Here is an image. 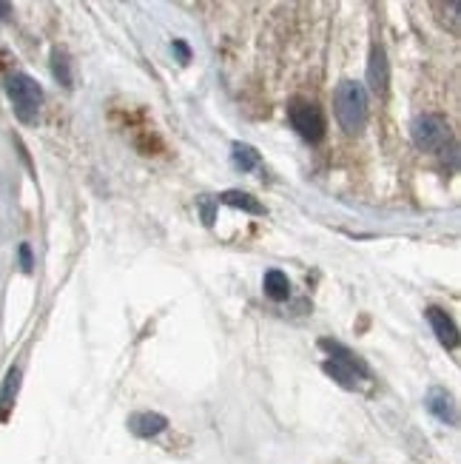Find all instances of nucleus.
<instances>
[{
  "instance_id": "f257e3e1",
  "label": "nucleus",
  "mask_w": 461,
  "mask_h": 464,
  "mask_svg": "<svg viewBox=\"0 0 461 464\" xmlns=\"http://www.w3.org/2000/svg\"><path fill=\"white\" fill-rule=\"evenodd\" d=\"M336 120L348 134H359L367 123V92L357 80H342L333 95Z\"/></svg>"
},
{
  "instance_id": "f03ea898",
  "label": "nucleus",
  "mask_w": 461,
  "mask_h": 464,
  "mask_svg": "<svg viewBox=\"0 0 461 464\" xmlns=\"http://www.w3.org/2000/svg\"><path fill=\"white\" fill-rule=\"evenodd\" d=\"M319 348L330 353V359L322 362V370L333 382H339L345 390H357L362 379H370V370L365 362H359V356H353L348 348H342L339 342H330V339H322Z\"/></svg>"
},
{
  "instance_id": "7ed1b4c3",
  "label": "nucleus",
  "mask_w": 461,
  "mask_h": 464,
  "mask_svg": "<svg viewBox=\"0 0 461 464\" xmlns=\"http://www.w3.org/2000/svg\"><path fill=\"white\" fill-rule=\"evenodd\" d=\"M6 95L12 100V109L21 123H34L38 120V112L43 105V88L38 86V80H32L23 71H14V75L6 77Z\"/></svg>"
},
{
  "instance_id": "20e7f679",
  "label": "nucleus",
  "mask_w": 461,
  "mask_h": 464,
  "mask_svg": "<svg viewBox=\"0 0 461 464\" xmlns=\"http://www.w3.org/2000/svg\"><path fill=\"white\" fill-rule=\"evenodd\" d=\"M411 137L416 142V149L428 151V154H441L450 146V126L445 117L438 114H419L411 123Z\"/></svg>"
},
{
  "instance_id": "39448f33",
  "label": "nucleus",
  "mask_w": 461,
  "mask_h": 464,
  "mask_svg": "<svg viewBox=\"0 0 461 464\" xmlns=\"http://www.w3.org/2000/svg\"><path fill=\"white\" fill-rule=\"evenodd\" d=\"M288 117H291V126H294V132L303 137L305 142H319L325 137V114H322V109H319L316 103H311V100H303V97H296V100H291V105H288Z\"/></svg>"
},
{
  "instance_id": "423d86ee",
  "label": "nucleus",
  "mask_w": 461,
  "mask_h": 464,
  "mask_svg": "<svg viewBox=\"0 0 461 464\" xmlns=\"http://www.w3.org/2000/svg\"><path fill=\"white\" fill-rule=\"evenodd\" d=\"M367 86L370 92L376 97H384L387 95V86H390V66H387V55L384 49L376 43L370 49V58H367Z\"/></svg>"
},
{
  "instance_id": "0eeeda50",
  "label": "nucleus",
  "mask_w": 461,
  "mask_h": 464,
  "mask_svg": "<svg viewBox=\"0 0 461 464\" xmlns=\"http://www.w3.org/2000/svg\"><path fill=\"white\" fill-rule=\"evenodd\" d=\"M424 316H428V323H430V328H433V333H436V339L445 348H456L458 345V328H456V323L447 316V311H441V308H428L424 311Z\"/></svg>"
},
{
  "instance_id": "6e6552de",
  "label": "nucleus",
  "mask_w": 461,
  "mask_h": 464,
  "mask_svg": "<svg viewBox=\"0 0 461 464\" xmlns=\"http://www.w3.org/2000/svg\"><path fill=\"white\" fill-rule=\"evenodd\" d=\"M168 427V419L163 414H154V410H143V414H134L129 419V431L140 439H151L159 436Z\"/></svg>"
},
{
  "instance_id": "1a4fd4ad",
  "label": "nucleus",
  "mask_w": 461,
  "mask_h": 464,
  "mask_svg": "<svg viewBox=\"0 0 461 464\" xmlns=\"http://www.w3.org/2000/svg\"><path fill=\"white\" fill-rule=\"evenodd\" d=\"M424 405H428V410H430V414L438 422H445V424H456L458 422V416H456V402H453V396L447 394L445 387H430Z\"/></svg>"
},
{
  "instance_id": "9d476101",
  "label": "nucleus",
  "mask_w": 461,
  "mask_h": 464,
  "mask_svg": "<svg viewBox=\"0 0 461 464\" xmlns=\"http://www.w3.org/2000/svg\"><path fill=\"white\" fill-rule=\"evenodd\" d=\"M220 203H225V205H230V208H240V211H245V214H257V217H262V214H265V205L254 197V194L237 191V188L222 191V194H220Z\"/></svg>"
},
{
  "instance_id": "9b49d317",
  "label": "nucleus",
  "mask_w": 461,
  "mask_h": 464,
  "mask_svg": "<svg viewBox=\"0 0 461 464\" xmlns=\"http://www.w3.org/2000/svg\"><path fill=\"white\" fill-rule=\"evenodd\" d=\"M262 285H265V294H268L271 299H276V302H285V299L291 296V282H288L285 274L276 271V268H274V271L265 274Z\"/></svg>"
},
{
  "instance_id": "f8f14e48",
  "label": "nucleus",
  "mask_w": 461,
  "mask_h": 464,
  "mask_svg": "<svg viewBox=\"0 0 461 464\" xmlns=\"http://www.w3.org/2000/svg\"><path fill=\"white\" fill-rule=\"evenodd\" d=\"M230 159H234V166L240 171H254L259 166V154L254 146H248V142H234V146H230Z\"/></svg>"
},
{
  "instance_id": "ddd939ff",
  "label": "nucleus",
  "mask_w": 461,
  "mask_h": 464,
  "mask_svg": "<svg viewBox=\"0 0 461 464\" xmlns=\"http://www.w3.org/2000/svg\"><path fill=\"white\" fill-rule=\"evenodd\" d=\"M17 387H21V370L12 368L6 382H4V390H0V419L9 416V410L14 405V396H17Z\"/></svg>"
},
{
  "instance_id": "4468645a",
  "label": "nucleus",
  "mask_w": 461,
  "mask_h": 464,
  "mask_svg": "<svg viewBox=\"0 0 461 464\" xmlns=\"http://www.w3.org/2000/svg\"><path fill=\"white\" fill-rule=\"evenodd\" d=\"M51 75H55V80L66 88H72V68H68V58L66 51L55 49L51 51Z\"/></svg>"
},
{
  "instance_id": "2eb2a0df",
  "label": "nucleus",
  "mask_w": 461,
  "mask_h": 464,
  "mask_svg": "<svg viewBox=\"0 0 461 464\" xmlns=\"http://www.w3.org/2000/svg\"><path fill=\"white\" fill-rule=\"evenodd\" d=\"M458 4H456V0H453V4H436L433 6V12L436 14H441L438 17V23L441 26H450V32H458Z\"/></svg>"
},
{
  "instance_id": "dca6fc26",
  "label": "nucleus",
  "mask_w": 461,
  "mask_h": 464,
  "mask_svg": "<svg viewBox=\"0 0 461 464\" xmlns=\"http://www.w3.org/2000/svg\"><path fill=\"white\" fill-rule=\"evenodd\" d=\"M174 51H176V55H180V60H183V63H188V60H191V51H188V46H185L183 41H174Z\"/></svg>"
},
{
  "instance_id": "f3484780",
  "label": "nucleus",
  "mask_w": 461,
  "mask_h": 464,
  "mask_svg": "<svg viewBox=\"0 0 461 464\" xmlns=\"http://www.w3.org/2000/svg\"><path fill=\"white\" fill-rule=\"evenodd\" d=\"M21 265H23V271H32V251H29V245H21Z\"/></svg>"
},
{
  "instance_id": "a211bd4d",
  "label": "nucleus",
  "mask_w": 461,
  "mask_h": 464,
  "mask_svg": "<svg viewBox=\"0 0 461 464\" xmlns=\"http://www.w3.org/2000/svg\"><path fill=\"white\" fill-rule=\"evenodd\" d=\"M6 14H9V4H4V0H0V21H4Z\"/></svg>"
}]
</instances>
